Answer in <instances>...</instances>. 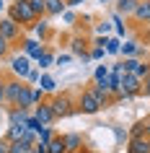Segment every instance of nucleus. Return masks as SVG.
<instances>
[{
  "label": "nucleus",
  "mask_w": 150,
  "mask_h": 153,
  "mask_svg": "<svg viewBox=\"0 0 150 153\" xmlns=\"http://www.w3.org/2000/svg\"><path fill=\"white\" fill-rule=\"evenodd\" d=\"M29 5H31V10H34V16H36V18L47 16V3H44V0H29Z\"/></svg>",
  "instance_id": "393cba45"
},
{
  "label": "nucleus",
  "mask_w": 150,
  "mask_h": 153,
  "mask_svg": "<svg viewBox=\"0 0 150 153\" xmlns=\"http://www.w3.org/2000/svg\"><path fill=\"white\" fill-rule=\"evenodd\" d=\"M21 88H24V81L16 78V75L5 81V104H8V106H16L18 96H21Z\"/></svg>",
  "instance_id": "6e6552de"
},
{
  "label": "nucleus",
  "mask_w": 150,
  "mask_h": 153,
  "mask_svg": "<svg viewBox=\"0 0 150 153\" xmlns=\"http://www.w3.org/2000/svg\"><path fill=\"white\" fill-rule=\"evenodd\" d=\"M31 153H34V151H31Z\"/></svg>",
  "instance_id": "864d4df0"
},
{
  "label": "nucleus",
  "mask_w": 150,
  "mask_h": 153,
  "mask_svg": "<svg viewBox=\"0 0 150 153\" xmlns=\"http://www.w3.org/2000/svg\"><path fill=\"white\" fill-rule=\"evenodd\" d=\"M70 55L80 57L83 62L91 60V42H88V36H83V34H75V36H72L70 39Z\"/></svg>",
  "instance_id": "39448f33"
},
{
  "label": "nucleus",
  "mask_w": 150,
  "mask_h": 153,
  "mask_svg": "<svg viewBox=\"0 0 150 153\" xmlns=\"http://www.w3.org/2000/svg\"><path fill=\"white\" fill-rule=\"evenodd\" d=\"M0 10H5V0H0Z\"/></svg>",
  "instance_id": "49530a36"
},
{
  "label": "nucleus",
  "mask_w": 150,
  "mask_h": 153,
  "mask_svg": "<svg viewBox=\"0 0 150 153\" xmlns=\"http://www.w3.org/2000/svg\"><path fill=\"white\" fill-rule=\"evenodd\" d=\"M148 120H150V114H148Z\"/></svg>",
  "instance_id": "3c124183"
},
{
  "label": "nucleus",
  "mask_w": 150,
  "mask_h": 153,
  "mask_svg": "<svg viewBox=\"0 0 150 153\" xmlns=\"http://www.w3.org/2000/svg\"><path fill=\"white\" fill-rule=\"evenodd\" d=\"M122 68H124V73H137L140 60H137V57H127V60H122Z\"/></svg>",
  "instance_id": "7c9ffc66"
},
{
  "label": "nucleus",
  "mask_w": 150,
  "mask_h": 153,
  "mask_svg": "<svg viewBox=\"0 0 150 153\" xmlns=\"http://www.w3.org/2000/svg\"><path fill=\"white\" fill-rule=\"evenodd\" d=\"M142 94V81L134 75V73H122V96L127 99H134Z\"/></svg>",
  "instance_id": "20e7f679"
},
{
  "label": "nucleus",
  "mask_w": 150,
  "mask_h": 153,
  "mask_svg": "<svg viewBox=\"0 0 150 153\" xmlns=\"http://www.w3.org/2000/svg\"><path fill=\"white\" fill-rule=\"evenodd\" d=\"M41 127H44V125H41V122L36 120L34 114H31V117H29V120H26V130H31V132H39Z\"/></svg>",
  "instance_id": "c9c22d12"
},
{
  "label": "nucleus",
  "mask_w": 150,
  "mask_h": 153,
  "mask_svg": "<svg viewBox=\"0 0 150 153\" xmlns=\"http://www.w3.org/2000/svg\"><path fill=\"white\" fill-rule=\"evenodd\" d=\"M103 55H106V49H103V47H96V44L91 47V60H103Z\"/></svg>",
  "instance_id": "4c0bfd02"
},
{
  "label": "nucleus",
  "mask_w": 150,
  "mask_h": 153,
  "mask_svg": "<svg viewBox=\"0 0 150 153\" xmlns=\"http://www.w3.org/2000/svg\"><path fill=\"white\" fill-rule=\"evenodd\" d=\"M96 31H98V34H109V31H111V24H106V21H103V24L96 26Z\"/></svg>",
  "instance_id": "a19ab883"
},
{
  "label": "nucleus",
  "mask_w": 150,
  "mask_h": 153,
  "mask_svg": "<svg viewBox=\"0 0 150 153\" xmlns=\"http://www.w3.org/2000/svg\"><path fill=\"white\" fill-rule=\"evenodd\" d=\"M134 75H137L140 81H145V78H150V62H148V60H145V62L140 60V68H137V73H134Z\"/></svg>",
  "instance_id": "2f4dec72"
},
{
  "label": "nucleus",
  "mask_w": 150,
  "mask_h": 153,
  "mask_svg": "<svg viewBox=\"0 0 150 153\" xmlns=\"http://www.w3.org/2000/svg\"><path fill=\"white\" fill-rule=\"evenodd\" d=\"M31 114L41 122V125H44V127H52V125L57 122V117H55V112H52V106H49V101H47V99H44L41 104H36V106H34V109H31Z\"/></svg>",
  "instance_id": "0eeeda50"
},
{
  "label": "nucleus",
  "mask_w": 150,
  "mask_h": 153,
  "mask_svg": "<svg viewBox=\"0 0 150 153\" xmlns=\"http://www.w3.org/2000/svg\"><path fill=\"white\" fill-rule=\"evenodd\" d=\"M8 18L13 24H18L21 29H34V24L39 21V18L34 16L29 0H16V3H10L8 5Z\"/></svg>",
  "instance_id": "f257e3e1"
},
{
  "label": "nucleus",
  "mask_w": 150,
  "mask_h": 153,
  "mask_svg": "<svg viewBox=\"0 0 150 153\" xmlns=\"http://www.w3.org/2000/svg\"><path fill=\"white\" fill-rule=\"evenodd\" d=\"M36 62H39V68H52V65H55V52H52V49H44Z\"/></svg>",
  "instance_id": "bb28decb"
},
{
  "label": "nucleus",
  "mask_w": 150,
  "mask_h": 153,
  "mask_svg": "<svg viewBox=\"0 0 150 153\" xmlns=\"http://www.w3.org/2000/svg\"><path fill=\"white\" fill-rule=\"evenodd\" d=\"M34 31H36V36H39L41 44H47V39L52 36V29H49V24H47V21H41V18L34 24Z\"/></svg>",
  "instance_id": "6ab92c4d"
},
{
  "label": "nucleus",
  "mask_w": 150,
  "mask_h": 153,
  "mask_svg": "<svg viewBox=\"0 0 150 153\" xmlns=\"http://www.w3.org/2000/svg\"><path fill=\"white\" fill-rule=\"evenodd\" d=\"M21 49H24V55L29 57V60H39V55L47 47H44L39 39H29V36H24V39H21Z\"/></svg>",
  "instance_id": "9d476101"
},
{
  "label": "nucleus",
  "mask_w": 150,
  "mask_h": 153,
  "mask_svg": "<svg viewBox=\"0 0 150 153\" xmlns=\"http://www.w3.org/2000/svg\"><path fill=\"white\" fill-rule=\"evenodd\" d=\"M109 73H111V68H109V65H96V70H93V83L106 81V78H109Z\"/></svg>",
  "instance_id": "a878e982"
},
{
  "label": "nucleus",
  "mask_w": 150,
  "mask_h": 153,
  "mask_svg": "<svg viewBox=\"0 0 150 153\" xmlns=\"http://www.w3.org/2000/svg\"><path fill=\"white\" fill-rule=\"evenodd\" d=\"M88 153H101V151H88Z\"/></svg>",
  "instance_id": "09e8293b"
},
{
  "label": "nucleus",
  "mask_w": 150,
  "mask_h": 153,
  "mask_svg": "<svg viewBox=\"0 0 150 153\" xmlns=\"http://www.w3.org/2000/svg\"><path fill=\"white\" fill-rule=\"evenodd\" d=\"M47 101H49V106H52V112H55L57 120H65V117H70V114L78 112V101L72 99L70 91H62V94L57 91V94H52Z\"/></svg>",
  "instance_id": "f03ea898"
},
{
  "label": "nucleus",
  "mask_w": 150,
  "mask_h": 153,
  "mask_svg": "<svg viewBox=\"0 0 150 153\" xmlns=\"http://www.w3.org/2000/svg\"><path fill=\"white\" fill-rule=\"evenodd\" d=\"M127 153H150V140L142 137H129L127 140Z\"/></svg>",
  "instance_id": "dca6fc26"
},
{
  "label": "nucleus",
  "mask_w": 150,
  "mask_h": 153,
  "mask_svg": "<svg viewBox=\"0 0 150 153\" xmlns=\"http://www.w3.org/2000/svg\"><path fill=\"white\" fill-rule=\"evenodd\" d=\"M140 96L150 99V78H145V81H142V94H140Z\"/></svg>",
  "instance_id": "ea45409f"
},
{
  "label": "nucleus",
  "mask_w": 150,
  "mask_h": 153,
  "mask_svg": "<svg viewBox=\"0 0 150 153\" xmlns=\"http://www.w3.org/2000/svg\"><path fill=\"white\" fill-rule=\"evenodd\" d=\"M57 132L52 127H41L39 132H36V137H39V143H44V145H49V140H52V137H55Z\"/></svg>",
  "instance_id": "c756f323"
},
{
  "label": "nucleus",
  "mask_w": 150,
  "mask_h": 153,
  "mask_svg": "<svg viewBox=\"0 0 150 153\" xmlns=\"http://www.w3.org/2000/svg\"><path fill=\"white\" fill-rule=\"evenodd\" d=\"M91 91L96 94V99L101 101L103 109L114 104V99H111V91H109V78H106V81H101V83H93V86H91Z\"/></svg>",
  "instance_id": "9b49d317"
},
{
  "label": "nucleus",
  "mask_w": 150,
  "mask_h": 153,
  "mask_svg": "<svg viewBox=\"0 0 150 153\" xmlns=\"http://www.w3.org/2000/svg\"><path fill=\"white\" fill-rule=\"evenodd\" d=\"M142 135H145V120H137L132 127L127 130V140L129 137H142Z\"/></svg>",
  "instance_id": "5701e85b"
},
{
  "label": "nucleus",
  "mask_w": 150,
  "mask_h": 153,
  "mask_svg": "<svg viewBox=\"0 0 150 153\" xmlns=\"http://www.w3.org/2000/svg\"><path fill=\"white\" fill-rule=\"evenodd\" d=\"M34 153H49V148L44 143H36V145H34Z\"/></svg>",
  "instance_id": "37998d69"
},
{
  "label": "nucleus",
  "mask_w": 150,
  "mask_h": 153,
  "mask_svg": "<svg viewBox=\"0 0 150 153\" xmlns=\"http://www.w3.org/2000/svg\"><path fill=\"white\" fill-rule=\"evenodd\" d=\"M0 153H8V140L5 137H0Z\"/></svg>",
  "instance_id": "a18cd8bd"
},
{
  "label": "nucleus",
  "mask_w": 150,
  "mask_h": 153,
  "mask_svg": "<svg viewBox=\"0 0 150 153\" xmlns=\"http://www.w3.org/2000/svg\"><path fill=\"white\" fill-rule=\"evenodd\" d=\"M39 88L44 91V94H57V83H55V78L52 75H47V73H41V78H39Z\"/></svg>",
  "instance_id": "aec40b11"
},
{
  "label": "nucleus",
  "mask_w": 150,
  "mask_h": 153,
  "mask_svg": "<svg viewBox=\"0 0 150 153\" xmlns=\"http://www.w3.org/2000/svg\"><path fill=\"white\" fill-rule=\"evenodd\" d=\"M31 117L29 109H21V106H8V125H26V120Z\"/></svg>",
  "instance_id": "2eb2a0df"
},
{
  "label": "nucleus",
  "mask_w": 150,
  "mask_h": 153,
  "mask_svg": "<svg viewBox=\"0 0 150 153\" xmlns=\"http://www.w3.org/2000/svg\"><path fill=\"white\" fill-rule=\"evenodd\" d=\"M62 18L67 21V24H75V18H78V16H75L72 10H65V13H62Z\"/></svg>",
  "instance_id": "79ce46f5"
},
{
  "label": "nucleus",
  "mask_w": 150,
  "mask_h": 153,
  "mask_svg": "<svg viewBox=\"0 0 150 153\" xmlns=\"http://www.w3.org/2000/svg\"><path fill=\"white\" fill-rule=\"evenodd\" d=\"M10 70H13V75H16V78L26 81V75H29V70H31V60H29L26 55L10 57Z\"/></svg>",
  "instance_id": "1a4fd4ad"
},
{
  "label": "nucleus",
  "mask_w": 150,
  "mask_h": 153,
  "mask_svg": "<svg viewBox=\"0 0 150 153\" xmlns=\"http://www.w3.org/2000/svg\"><path fill=\"white\" fill-rule=\"evenodd\" d=\"M75 101H78V112L80 114H98L103 109L101 101L96 99V94L91 88H83V91H80V96L75 99Z\"/></svg>",
  "instance_id": "7ed1b4c3"
},
{
  "label": "nucleus",
  "mask_w": 150,
  "mask_h": 153,
  "mask_svg": "<svg viewBox=\"0 0 150 153\" xmlns=\"http://www.w3.org/2000/svg\"><path fill=\"white\" fill-rule=\"evenodd\" d=\"M137 8V0H117V13L119 16H132Z\"/></svg>",
  "instance_id": "412c9836"
},
{
  "label": "nucleus",
  "mask_w": 150,
  "mask_h": 153,
  "mask_svg": "<svg viewBox=\"0 0 150 153\" xmlns=\"http://www.w3.org/2000/svg\"><path fill=\"white\" fill-rule=\"evenodd\" d=\"M91 21H93V18H91V16H78V18H75V24H72V26H75L78 31H80V29L86 31L88 26H91Z\"/></svg>",
  "instance_id": "f704fd0d"
},
{
  "label": "nucleus",
  "mask_w": 150,
  "mask_h": 153,
  "mask_svg": "<svg viewBox=\"0 0 150 153\" xmlns=\"http://www.w3.org/2000/svg\"><path fill=\"white\" fill-rule=\"evenodd\" d=\"M72 60V55H55V65H60V68H62V65H67Z\"/></svg>",
  "instance_id": "58836bf2"
},
{
  "label": "nucleus",
  "mask_w": 150,
  "mask_h": 153,
  "mask_svg": "<svg viewBox=\"0 0 150 153\" xmlns=\"http://www.w3.org/2000/svg\"><path fill=\"white\" fill-rule=\"evenodd\" d=\"M49 153H67V148H65V143H62V135H55L52 140H49Z\"/></svg>",
  "instance_id": "b1692460"
},
{
  "label": "nucleus",
  "mask_w": 150,
  "mask_h": 153,
  "mask_svg": "<svg viewBox=\"0 0 150 153\" xmlns=\"http://www.w3.org/2000/svg\"><path fill=\"white\" fill-rule=\"evenodd\" d=\"M5 81H8V75L0 70V106L5 104Z\"/></svg>",
  "instance_id": "e433bc0d"
},
{
  "label": "nucleus",
  "mask_w": 150,
  "mask_h": 153,
  "mask_svg": "<svg viewBox=\"0 0 150 153\" xmlns=\"http://www.w3.org/2000/svg\"><path fill=\"white\" fill-rule=\"evenodd\" d=\"M137 3H140V0H137Z\"/></svg>",
  "instance_id": "603ef678"
},
{
  "label": "nucleus",
  "mask_w": 150,
  "mask_h": 153,
  "mask_svg": "<svg viewBox=\"0 0 150 153\" xmlns=\"http://www.w3.org/2000/svg\"><path fill=\"white\" fill-rule=\"evenodd\" d=\"M16 106H21V109H29V112L36 106V101H34V86H29L26 81H24V88H21V96H18Z\"/></svg>",
  "instance_id": "ddd939ff"
},
{
  "label": "nucleus",
  "mask_w": 150,
  "mask_h": 153,
  "mask_svg": "<svg viewBox=\"0 0 150 153\" xmlns=\"http://www.w3.org/2000/svg\"><path fill=\"white\" fill-rule=\"evenodd\" d=\"M0 36L8 39L10 44H16V42L24 39V29H21L18 24H13V21L5 16V18H0Z\"/></svg>",
  "instance_id": "423d86ee"
},
{
  "label": "nucleus",
  "mask_w": 150,
  "mask_h": 153,
  "mask_svg": "<svg viewBox=\"0 0 150 153\" xmlns=\"http://www.w3.org/2000/svg\"><path fill=\"white\" fill-rule=\"evenodd\" d=\"M47 3V16H62L67 10V3L65 0H44Z\"/></svg>",
  "instance_id": "a211bd4d"
},
{
  "label": "nucleus",
  "mask_w": 150,
  "mask_h": 153,
  "mask_svg": "<svg viewBox=\"0 0 150 153\" xmlns=\"http://www.w3.org/2000/svg\"><path fill=\"white\" fill-rule=\"evenodd\" d=\"M129 18H132L134 24H150V0H140Z\"/></svg>",
  "instance_id": "4468645a"
},
{
  "label": "nucleus",
  "mask_w": 150,
  "mask_h": 153,
  "mask_svg": "<svg viewBox=\"0 0 150 153\" xmlns=\"http://www.w3.org/2000/svg\"><path fill=\"white\" fill-rule=\"evenodd\" d=\"M65 3H67V5H70V8H78V5H83V3H86V0H65Z\"/></svg>",
  "instance_id": "c03bdc74"
},
{
  "label": "nucleus",
  "mask_w": 150,
  "mask_h": 153,
  "mask_svg": "<svg viewBox=\"0 0 150 153\" xmlns=\"http://www.w3.org/2000/svg\"><path fill=\"white\" fill-rule=\"evenodd\" d=\"M111 24H114V31H117L119 39H122V36H127V26H124V21H122V16H119V13H114V16H111Z\"/></svg>",
  "instance_id": "cd10ccee"
},
{
  "label": "nucleus",
  "mask_w": 150,
  "mask_h": 153,
  "mask_svg": "<svg viewBox=\"0 0 150 153\" xmlns=\"http://www.w3.org/2000/svg\"><path fill=\"white\" fill-rule=\"evenodd\" d=\"M119 47H122L119 36H106V55H119Z\"/></svg>",
  "instance_id": "c85d7f7f"
},
{
  "label": "nucleus",
  "mask_w": 150,
  "mask_h": 153,
  "mask_svg": "<svg viewBox=\"0 0 150 153\" xmlns=\"http://www.w3.org/2000/svg\"><path fill=\"white\" fill-rule=\"evenodd\" d=\"M119 55H124V60L127 57H134V55H142V49H140V44L134 39H127L122 47H119Z\"/></svg>",
  "instance_id": "f3484780"
},
{
  "label": "nucleus",
  "mask_w": 150,
  "mask_h": 153,
  "mask_svg": "<svg viewBox=\"0 0 150 153\" xmlns=\"http://www.w3.org/2000/svg\"><path fill=\"white\" fill-rule=\"evenodd\" d=\"M10 47H13V44H10L8 39L0 36V60H8V57H10Z\"/></svg>",
  "instance_id": "473e14b6"
},
{
  "label": "nucleus",
  "mask_w": 150,
  "mask_h": 153,
  "mask_svg": "<svg viewBox=\"0 0 150 153\" xmlns=\"http://www.w3.org/2000/svg\"><path fill=\"white\" fill-rule=\"evenodd\" d=\"M34 145L26 143V140H16V143H8V153H31Z\"/></svg>",
  "instance_id": "4be33fe9"
},
{
  "label": "nucleus",
  "mask_w": 150,
  "mask_h": 153,
  "mask_svg": "<svg viewBox=\"0 0 150 153\" xmlns=\"http://www.w3.org/2000/svg\"><path fill=\"white\" fill-rule=\"evenodd\" d=\"M39 78H41L39 68H31V70H29V75H26V83H29V86H39Z\"/></svg>",
  "instance_id": "72a5a7b5"
},
{
  "label": "nucleus",
  "mask_w": 150,
  "mask_h": 153,
  "mask_svg": "<svg viewBox=\"0 0 150 153\" xmlns=\"http://www.w3.org/2000/svg\"><path fill=\"white\" fill-rule=\"evenodd\" d=\"M101 3H109V0H101Z\"/></svg>",
  "instance_id": "8fccbe9b"
},
{
  "label": "nucleus",
  "mask_w": 150,
  "mask_h": 153,
  "mask_svg": "<svg viewBox=\"0 0 150 153\" xmlns=\"http://www.w3.org/2000/svg\"><path fill=\"white\" fill-rule=\"evenodd\" d=\"M62 143H65V148H67V153L83 151V148H86V135H83V132H65Z\"/></svg>",
  "instance_id": "f8f14e48"
},
{
  "label": "nucleus",
  "mask_w": 150,
  "mask_h": 153,
  "mask_svg": "<svg viewBox=\"0 0 150 153\" xmlns=\"http://www.w3.org/2000/svg\"><path fill=\"white\" fill-rule=\"evenodd\" d=\"M72 153H88V148H83V151H72Z\"/></svg>",
  "instance_id": "de8ad7c7"
}]
</instances>
